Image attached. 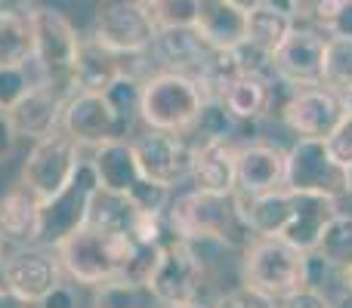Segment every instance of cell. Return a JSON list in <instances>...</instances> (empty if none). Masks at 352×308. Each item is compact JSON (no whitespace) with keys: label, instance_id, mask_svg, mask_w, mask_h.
<instances>
[{"label":"cell","instance_id":"obj_17","mask_svg":"<svg viewBox=\"0 0 352 308\" xmlns=\"http://www.w3.org/2000/svg\"><path fill=\"white\" fill-rule=\"evenodd\" d=\"M287 148L275 142H241L235 145V191L266 194L285 188Z\"/></svg>","mask_w":352,"mask_h":308},{"label":"cell","instance_id":"obj_44","mask_svg":"<svg viewBox=\"0 0 352 308\" xmlns=\"http://www.w3.org/2000/svg\"><path fill=\"white\" fill-rule=\"evenodd\" d=\"M25 3H28V0H0V10L3 12H28Z\"/></svg>","mask_w":352,"mask_h":308},{"label":"cell","instance_id":"obj_5","mask_svg":"<svg viewBox=\"0 0 352 308\" xmlns=\"http://www.w3.org/2000/svg\"><path fill=\"white\" fill-rule=\"evenodd\" d=\"M204 90L195 78L176 71H158L142 80V102H140V123L148 130H167V133H182L192 130L201 105H204Z\"/></svg>","mask_w":352,"mask_h":308},{"label":"cell","instance_id":"obj_21","mask_svg":"<svg viewBox=\"0 0 352 308\" xmlns=\"http://www.w3.org/2000/svg\"><path fill=\"white\" fill-rule=\"evenodd\" d=\"M340 213V200L331 198V194H316V191H297V204H294V213L287 219L285 231H281V241L291 244V247L309 250L318 247V237H322L324 225Z\"/></svg>","mask_w":352,"mask_h":308},{"label":"cell","instance_id":"obj_33","mask_svg":"<svg viewBox=\"0 0 352 308\" xmlns=\"http://www.w3.org/2000/svg\"><path fill=\"white\" fill-rule=\"evenodd\" d=\"M148 12L158 28H192L198 19V0H155Z\"/></svg>","mask_w":352,"mask_h":308},{"label":"cell","instance_id":"obj_20","mask_svg":"<svg viewBox=\"0 0 352 308\" xmlns=\"http://www.w3.org/2000/svg\"><path fill=\"white\" fill-rule=\"evenodd\" d=\"M188 182L198 191L235 194V142L198 139L188 157Z\"/></svg>","mask_w":352,"mask_h":308},{"label":"cell","instance_id":"obj_30","mask_svg":"<svg viewBox=\"0 0 352 308\" xmlns=\"http://www.w3.org/2000/svg\"><path fill=\"white\" fill-rule=\"evenodd\" d=\"M322 84L337 93H352V37H328L322 59Z\"/></svg>","mask_w":352,"mask_h":308},{"label":"cell","instance_id":"obj_8","mask_svg":"<svg viewBox=\"0 0 352 308\" xmlns=\"http://www.w3.org/2000/svg\"><path fill=\"white\" fill-rule=\"evenodd\" d=\"M84 152L87 148L74 136H68L62 127H56L50 136H43V139H37L31 145V152L22 163V185L41 204H47L72 182L78 163L84 161Z\"/></svg>","mask_w":352,"mask_h":308},{"label":"cell","instance_id":"obj_36","mask_svg":"<svg viewBox=\"0 0 352 308\" xmlns=\"http://www.w3.org/2000/svg\"><path fill=\"white\" fill-rule=\"evenodd\" d=\"M328 148L343 167L352 163V93H346V115H343L340 127L334 130V136L328 139Z\"/></svg>","mask_w":352,"mask_h":308},{"label":"cell","instance_id":"obj_48","mask_svg":"<svg viewBox=\"0 0 352 308\" xmlns=\"http://www.w3.org/2000/svg\"><path fill=\"white\" fill-rule=\"evenodd\" d=\"M346 198H352V163L346 167Z\"/></svg>","mask_w":352,"mask_h":308},{"label":"cell","instance_id":"obj_22","mask_svg":"<svg viewBox=\"0 0 352 308\" xmlns=\"http://www.w3.org/2000/svg\"><path fill=\"white\" fill-rule=\"evenodd\" d=\"M41 200L28 188H12L0 198V241L6 247L41 244Z\"/></svg>","mask_w":352,"mask_h":308},{"label":"cell","instance_id":"obj_1","mask_svg":"<svg viewBox=\"0 0 352 308\" xmlns=\"http://www.w3.org/2000/svg\"><path fill=\"white\" fill-rule=\"evenodd\" d=\"M164 219L170 235L186 237V241H217L238 256L256 237L244 222L235 194H210L188 188L170 198Z\"/></svg>","mask_w":352,"mask_h":308},{"label":"cell","instance_id":"obj_31","mask_svg":"<svg viewBox=\"0 0 352 308\" xmlns=\"http://www.w3.org/2000/svg\"><path fill=\"white\" fill-rule=\"evenodd\" d=\"M316 253H322L324 259L334 262L337 268L349 265L352 262V213L340 210L328 225H324Z\"/></svg>","mask_w":352,"mask_h":308},{"label":"cell","instance_id":"obj_15","mask_svg":"<svg viewBox=\"0 0 352 308\" xmlns=\"http://www.w3.org/2000/svg\"><path fill=\"white\" fill-rule=\"evenodd\" d=\"M6 290L25 303H41L56 284H62V265L56 250L47 247H16L3 259Z\"/></svg>","mask_w":352,"mask_h":308},{"label":"cell","instance_id":"obj_46","mask_svg":"<svg viewBox=\"0 0 352 308\" xmlns=\"http://www.w3.org/2000/svg\"><path fill=\"white\" fill-rule=\"evenodd\" d=\"M229 3H235V6H241L244 12H250V10H256V6H260L263 0H229Z\"/></svg>","mask_w":352,"mask_h":308},{"label":"cell","instance_id":"obj_7","mask_svg":"<svg viewBox=\"0 0 352 308\" xmlns=\"http://www.w3.org/2000/svg\"><path fill=\"white\" fill-rule=\"evenodd\" d=\"M285 96L275 105V115L285 123V130H291L294 139H324L328 142L334 136V130L340 127L343 115H346V96L324 84L312 86H285Z\"/></svg>","mask_w":352,"mask_h":308},{"label":"cell","instance_id":"obj_4","mask_svg":"<svg viewBox=\"0 0 352 308\" xmlns=\"http://www.w3.org/2000/svg\"><path fill=\"white\" fill-rule=\"evenodd\" d=\"M90 163H93V169H96L99 188L130 198V204H133L136 210L164 213L167 204H170L173 188L161 185V182H152L142 173L130 139H109V142H102V145L90 148Z\"/></svg>","mask_w":352,"mask_h":308},{"label":"cell","instance_id":"obj_39","mask_svg":"<svg viewBox=\"0 0 352 308\" xmlns=\"http://www.w3.org/2000/svg\"><path fill=\"white\" fill-rule=\"evenodd\" d=\"M16 130H12V123H10V117H6V111H0V161L3 157H10V152L16 148Z\"/></svg>","mask_w":352,"mask_h":308},{"label":"cell","instance_id":"obj_40","mask_svg":"<svg viewBox=\"0 0 352 308\" xmlns=\"http://www.w3.org/2000/svg\"><path fill=\"white\" fill-rule=\"evenodd\" d=\"M318 6H322V0H294V22H300V25H312L316 22V12H318Z\"/></svg>","mask_w":352,"mask_h":308},{"label":"cell","instance_id":"obj_38","mask_svg":"<svg viewBox=\"0 0 352 308\" xmlns=\"http://www.w3.org/2000/svg\"><path fill=\"white\" fill-rule=\"evenodd\" d=\"M37 308H78V296H74L72 287L65 284H56L47 296L37 303Z\"/></svg>","mask_w":352,"mask_h":308},{"label":"cell","instance_id":"obj_6","mask_svg":"<svg viewBox=\"0 0 352 308\" xmlns=\"http://www.w3.org/2000/svg\"><path fill=\"white\" fill-rule=\"evenodd\" d=\"M238 278L266 296L285 299L306 284V253L281 237H254L238 256Z\"/></svg>","mask_w":352,"mask_h":308},{"label":"cell","instance_id":"obj_18","mask_svg":"<svg viewBox=\"0 0 352 308\" xmlns=\"http://www.w3.org/2000/svg\"><path fill=\"white\" fill-rule=\"evenodd\" d=\"M210 43L201 37V31L195 28H158L155 43L148 49L155 62L161 65V71H176V74H188V78H198L204 71V65L213 56Z\"/></svg>","mask_w":352,"mask_h":308},{"label":"cell","instance_id":"obj_9","mask_svg":"<svg viewBox=\"0 0 352 308\" xmlns=\"http://www.w3.org/2000/svg\"><path fill=\"white\" fill-rule=\"evenodd\" d=\"M28 25H31V43H34V56L50 68L56 86L65 90H78L74 86V62H78V49L84 37L72 25L65 12L53 10V6H31L28 10Z\"/></svg>","mask_w":352,"mask_h":308},{"label":"cell","instance_id":"obj_3","mask_svg":"<svg viewBox=\"0 0 352 308\" xmlns=\"http://www.w3.org/2000/svg\"><path fill=\"white\" fill-rule=\"evenodd\" d=\"M146 287L161 305H210V299L217 296L204 247L198 241H186L176 235H167L161 241L158 262Z\"/></svg>","mask_w":352,"mask_h":308},{"label":"cell","instance_id":"obj_49","mask_svg":"<svg viewBox=\"0 0 352 308\" xmlns=\"http://www.w3.org/2000/svg\"><path fill=\"white\" fill-rule=\"evenodd\" d=\"M164 308H207V305H164Z\"/></svg>","mask_w":352,"mask_h":308},{"label":"cell","instance_id":"obj_23","mask_svg":"<svg viewBox=\"0 0 352 308\" xmlns=\"http://www.w3.org/2000/svg\"><path fill=\"white\" fill-rule=\"evenodd\" d=\"M275 86H278V80L256 78V74H238L226 84L219 99L238 123H260L263 117L275 111Z\"/></svg>","mask_w":352,"mask_h":308},{"label":"cell","instance_id":"obj_50","mask_svg":"<svg viewBox=\"0 0 352 308\" xmlns=\"http://www.w3.org/2000/svg\"><path fill=\"white\" fill-rule=\"evenodd\" d=\"M136 3H142V6H152V3H155V0H136Z\"/></svg>","mask_w":352,"mask_h":308},{"label":"cell","instance_id":"obj_41","mask_svg":"<svg viewBox=\"0 0 352 308\" xmlns=\"http://www.w3.org/2000/svg\"><path fill=\"white\" fill-rule=\"evenodd\" d=\"M0 308H34V303H25V299H19L16 293L0 290Z\"/></svg>","mask_w":352,"mask_h":308},{"label":"cell","instance_id":"obj_28","mask_svg":"<svg viewBox=\"0 0 352 308\" xmlns=\"http://www.w3.org/2000/svg\"><path fill=\"white\" fill-rule=\"evenodd\" d=\"M238 127H244V123H238L235 117L229 115V108L223 105V99H219V96H207L204 105H201V111H198V117H195L192 130H188L186 136H195V142H198V139L235 142Z\"/></svg>","mask_w":352,"mask_h":308},{"label":"cell","instance_id":"obj_25","mask_svg":"<svg viewBox=\"0 0 352 308\" xmlns=\"http://www.w3.org/2000/svg\"><path fill=\"white\" fill-rule=\"evenodd\" d=\"M121 59H127V56L111 53V49H105L93 37L90 40H80L78 62H74V71H72L74 86L78 90H105L111 84V78L124 71Z\"/></svg>","mask_w":352,"mask_h":308},{"label":"cell","instance_id":"obj_34","mask_svg":"<svg viewBox=\"0 0 352 308\" xmlns=\"http://www.w3.org/2000/svg\"><path fill=\"white\" fill-rule=\"evenodd\" d=\"M207 308H278V299L238 281V287H232V290H219Z\"/></svg>","mask_w":352,"mask_h":308},{"label":"cell","instance_id":"obj_16","mask_svg":"<svg viewBox=\"0 0 352 308\" xmlns=\"http://www.w3.org/2000/svg\"><path fill=\"white\" fill-rule=\"evenodd\" d=\"M133 154L140 161V169L152 182L173 188L182 179H188V157H192V142H186L182 133H167V130H142L130 139Z\"/></svg>","mask_w":352,"mask_h":308},{"label":"cell","instance_id":"obj_43","mask_svg":"<svg viewBox=\"0 0 352 308\" xmlns=\"http://www.w3.org/2000/svg\"><path fill=\"white\" fill-rule=\"evenodd\" d=\"M337 290H349V293H352V262L340 268V278H337Z\"/></svg>","mask_w":352,"mask_h":308},{"label":"cell","instance_id":"obj_51","mask_svg":"<svg viewBox=\"0 0 352 308\" xmlns=\"http://www.w3.org/2000/svg\"><path fill=\"white\" fill-rule=\"evenodd\" d=\"M34 308H37V305H34Z\"/></svg>","mask_w":352,"mask_h":308},{"label":"cell","instance_id":"obj_14","mask_svg":"<svg viewBox=\"0 0 352 308\" xmlns=\"http://www.w3.org/2000/svg\"><path fill=\"white\" fill-rule=\"evenodd\" d=\"M62 130L80 142L84 148H96L109 139H127L124 123L115 117L105 102L102 90H74L62 108Z\"/></svg>","mask_w":352,"mask_h":308},{"label":"cell","instance_id":"obj_24","mask_svg":"<svg viewBox=\"0 0 352 308\" xmlns=\"http://www.w3.org/2000/svg\"><path fill=\"white\" fill-rule=\"evenodd\" d=\"M195 28L210 47L232 49L241 40H248V12L229 0H198Z\"/></svg>","mask_w":352,"mask_h":308},{"label":"cell","instance_id":"obj_37","mask_svg":"<svg viewBox=\"0 0 352 308\" xmlns=\"http://www.w3.org/2000/svg\"><path fill=\"white\" fill-rule=\"evenodd\" d=\"M278 308H334V305H331V293L303 284L294 293H287L285 299H278Z\"/></svg>","mask_w":352,"mask_h":308},{"label":"cell","instance_id":"obj_26","mask_svg":"<svg viewBox=\"0 0 352 308\" xmlns=\"http://www.w3.org/2000/svg\"><path fill=\"white\" fill-rule=\"evenodd\" d=\"M294 25H297V22H294V16H287V12L260 3L256 10L248 12V40L256 43L260 49H266V53H275V49H278V43L291 34Z\"/></svg>","mask_w":352,"mask_h":308},{"label":"cell","instance_id":"obj_11","mask_svg":"<svg viewBox=\"0 0 352 308\" xmlns=\"http://www.w3.org/2000/svg\"><path fill=\"white\" fill-rule=\"evenodd\" d=\"M285 185L294 191H316L346 198V167L331 154L324 139H294L287 145V176Z\"/></svg>","mask_w":352,"mask_h":308},{"label":"cell","instance_id":"obj_42","mask_svg":"<svg viewBox=\"0 0 352 308\" xmlns=\"http://www.w3.org/2000/svg\"><path fill=\"white\" fill-rule=\"evenodd\" d=\"M331 305L334 308H352V293L349 290H334L331 293Z\"/></svg>","mask_w":352,"mask_h":308},{"label":"cell","instance_id":"obj_45","mask_svg":"<svg viewBox=\"0 0 352 308\" xmlns=\"http://www.w3.org/2000/svg\"><path fill=\"white\" fill-rule=\"evenodd\" d=\"M266 6H272V10H281V12H287L291 16L294 12V0H263Z\"/></svg>","mask_w":352,"mask_h":308},{"label":"cell","instance_id":"obj_47","mask_svg":"<svg viewBox=\"0 0 352 308\" xmlns=\"http://www.w3.org/2000/svg\"><path fill=\"white\" fill-rule=\"evenodd\" d=\"M3 247H6V244L0 241V290H6V281H3V259H6V253H3Z\"/></svg>","mask_w":352,"mask_h":308},{"label":"cell","instance_id":"obj_32","mask_svg":"<svg viewBox=\"0 0 352 308\" xmlns=\"http://www.w3.org/2000/svg\"><path fill=\"white\" fill-rule=\"evenodd\" d=\"M312 25L328 37H352V0H322Z\"/></svg>","mask_w":352,"mask_h":308},{"label":"cell","instance_id":"obj_12","mask_svg":"<svg viewBox=\"0 0 352 308\" xmlns=\"http://www.w3.org/2000/svg\"><path fill=\"white\" fill-rule=\"evenodd\" d=\"M99 188L96 169H93L90 157L78 163L72 182L56 194L53 200L41 206V244H59L62 237H68L74 228L87 222V213H90V200Z\"/></svg>","mask_w":352,"mask_h":308},{"label":"cell","instance_id":"obj_27","mask_svg":"<svg viewBox=\"0 0 352 308\" xmlns=\"http://www.w3.org/2000/svg\"><path fill=\"white\" fill-rule=\"evenodd\" d=\"M142 80L140 74L127 71L124 68L121 74H115L111 78V84L102 90L105 102L111 105V111H115V117L124 123V130L130 133V127H133V121H140V102H142Z\"/></svg>","mask_w":352,"mask_h":308},{"label":"cell","instance_id":"obj_2","mask_svg":"<svg viewBox=\"0 0 352 308\" xmlns=\"http://www.w3.org/2000/svg\"><path fill=\"white\" fill-rule=\"evenodd\" d=\"M59 265L74 284L84 287H105L124 281L133 259L136 241L124 228H105V225L84 222L68 237L56 244Z\"/></svg>","mask_w":352,"mask_h":308},{"label":"cell","instance_id":"obj_29","mask_svg":"<svg viewBox=\"0 0 352 308\" xmlns=\"http://www.w3.org/2000/svg\"><path fill=\"white\" fill-rule=\"evenodd\" d=\"M31 25L28 12L0 10V65H22L31 56Z\"/></svg>","mask_w":352,"mask_h":308},{"label":"cell","instance_id":"obj_19","mask_svg":"<svg viewBox=\"0 0 352 308\" xmlns=\"http://www.w3.org/2000/svg\"><path fill=\"white\" fill-rule=\"evenodd\" d=\"M68 96H72V90H65V86H37V90H28L6 111L16 136H25V139H34V142L50 136L62 123V108H65Z\"/></svg>","mask_w":352,"mask_h":308},{"label":"cell","instance_id":"obj_13","mask_svg":"<svg viewBox=\"0 0 352 308\" xmlns=\"http://www.w3.org/2000/svg\"><path fill=\"white\" fill-rule=\"evenodd\" d=\"M328 34L316 25H294L291 34L272 53L275 80L285 86H312L322 84V59Z\"/></svg>","mask_w":352,"mask_h":308},{"label":"cell","instance_id":"obj_35","mask_svg":"<svg viewBox=\"0 0 352 308\" xmlns=\"http://www.w3.org/2000/svg\"><path fill=\"white\" fill-rule=\"evenodd\" d=\"M31 90L22 65H0V111H10Z\"/></svg>","mask_w":352,"mask_h":308},{"label":"cell","instance_id":"obj_10","mask_svg":"<svg viewBox=\"0 0 352 308\" xmlns=\"http://www.w3.org/2000/svg\"><path fill=\"white\" fill-rule=\"evenodd\" d=\"M158 25H155L148 6L136 0H111L99 6L93 22V40L118 56H146L155 43Z\"/></svg>","mask_w":352,"mask_h":308}]
</instances>
